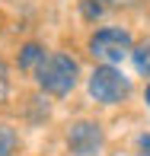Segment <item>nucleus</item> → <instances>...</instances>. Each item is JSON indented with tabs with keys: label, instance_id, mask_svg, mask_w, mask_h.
<instances>
[{
	"label": "nucleus",
	"instance_id": "f03ea898",
	"mask_svg": "<svg viewBox=\"0 0 150 156\" xmlns=\"http://www.w3.org/2000/svg\"><path fill=\"white\" fill-rule=\"evenodd\" d=\"M90 96L96 99L99 105H121L128 96H131V80H128L121 70H115L112 64H102L90 73Z\"/></svg>",
	"mask_w": 150,
	"mask_h": 156
},
{
	"label": "nucleus",
	"instance_id": "f257e3e1",
	"mask_svg": "<svg viewBox=\"0 0 150 156\" xmlns=\"http://www.w3.org/2000/svg\"><path fill=\"white\" fill-rule=\"evenodd\" d=\"M35 80H38V86L45 89L48 96L61 99V96H67L70 89L77 86V80H80V64H77V58H70V54L54 51L35 70Z\"/></svg>",
	"mask_w": 150,
	"mask_h": 156
},
{
	"label": "nucleus",
	"instance_id": "9d476101",
	"mask_svg": "<svg viewBox=\"0 0 150 156\" xmlns=\"http://www.w3.org/2000/svg\"><path fill=\"white\" fill-rule=\"evenodd\" d=\"M144 102H147V105H150V86H147V89H144Z\"/></svg>",
	"mask_w": 150,
	"mask_h": 156
},
{
	"label": "nucleus",
	"instance_id": "1a4fd4ad",
	"mask_svg": "<svg viewBox=\"0 0 150 156\" xmlns=\"http://www.w3.org/2000/svg\"><path fill=\"white\" fill-rule=\"evenodd\" d=\"M6 93H10V76H6V64L0 61V102L6 99Z\"/></svg>",
	"mask_w": 150,
	"mask_h": 156
},
{
	"label": "nucleus",
	"instance_id": "0eeeda50",
	"mask_svg": "<svg viewBox=\"0 0 150 156\" xmlns=\"http://www.w3.org/2000/svg\"><path fill=\"white\" fill-rule=\"evenodd\" d=\"M131 58H134V67H137V73L150 76V41H144V45H137V48L131 51Z\"/></svg>",
	"mask_w": 150,
	"mask_h": 156
},
{
	"label": "nucleus",
	"instance_id": "7ed1b4c3",
	"mask_svg": "<svg viewBox=\"0 0 150 156\" xmlns=\"http://www.w3.org/2000/svg\"><path fill=\"white\" fill-rule=\"evenodd\" d=\"M134 51V41L125 29H115V26H105V29L90 35V54L102 64H121L128 54Z\"/></svg>",
	"mask_w": 150,
	"mask_h": 156
},
{
	"label": "nucleus",
	"instance_id": "6e6552de",
	"mask_svg": "<svg viewBox=\"0 0 150 156\" xmlns=\"http://www.w3.org/2000/svg\"><path fill=\"white\" fill-rule=\"evenodd\" d=\"M80 10H83V16H86L90 23L102 16V3H99V0H83V3H80Z\"/></svg>",
	"mask_w": 150,
	"mask_h": 156
},
{
	"label": "nucleus",
	"instance_id": "39448f33",
	"mask_svg": "<svg viewBox=\"0 0 150 156\" xmlns=\"http://www.w3.org/2000/svg\"><path fill=\"white\" fill-rule=\"evenodd\" d=\"M48 58V51L38 45V41H29V45H23L19 48V58H16V64H19V70H26V73H35V70L42 67V61Z\"/></svg>",
	"mask_w": 150,
	"mask_h": 156
},
{
	"label": "nucleus",
	"instance_id": "9b49d317",
	"mask_svg": "<svg viewBox=\"0 0 150 156\" xmlns=\"http://www.w3.org/2000/svg\"><path fill=\"white\" fill-rule=\"evenodd\" d=\"M144 156H150V153H144Z\"/></svg>",
	"mask_w": 150,
	"mask_h": 156
},
{
	"label": "nucleus",
	"instance_id": "20e7f679",
	"mask_svg": "<svg viewBox=\"0 0 150 156\" xmlns=\"http://www.w3.org/2000/svg\"><path fill=\"white\" fill-rule=\"evenodd\" d=\"M105 137H102V124L99 121H74L67 131V150L74 156H99Z\"/></svg>",
	"mask_w": 150,
	"mask_h": 156
},
{
	"label": "nucleus",
	"instance_id": "423d86ee",
	"mask_svg": "<svg viewBox=\"0 0 150 156\" xmlns=\"http://www.w3.org/2000/svg\"><path fill=\"white\" fill-rule=\"evenodd\" d=\"M16 147H19L16 131H13L6 121H0V156H13V153H16Z\"/></svg>",
	"mask_w": 150,
	"mask_h": 156
}]
</instances>
